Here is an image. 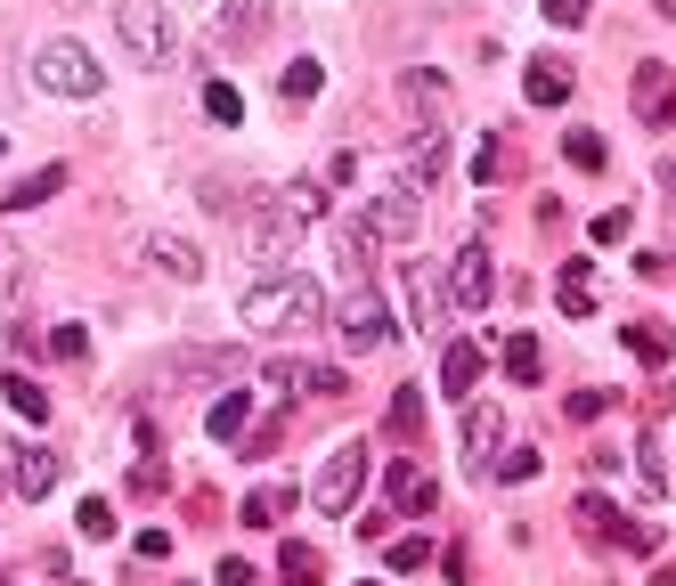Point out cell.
<instances>
[{"label": "cell", "mask_w": 676, "mask_h": 586, "mask_svg": "<svg viewBox=\"0 0 676 586\" xmlns=\"http://www.w3.org/2000/svg\"><path fill=\"white\" fill-rule=\"evenodd\" d=\"M661 17H676V0H661Z\"/></svg>", "instance_id": "obj_47"}, {"label": "cell", "mask_w": 676, "mask_h": 586, "mask_svg": "<svg viewBox=\"0 0 676 586\" xmlns=\"http://www.w3.org/2000/svg\"><path fill=\"white\" fill-rule=\"evenodd\" d=\"M522 98H530V107H563V98H570V74H563V66H530V74H522Z\"/></svg>", "instance_id": "obj_20"}, {"label": "cell", "mask_w": 676, "mask_h": 586, "mask_svg": "<svg viewBox=\"0 0 676 586\" xmlns=\"http://www.w3.org/2000/svg\"><path fill=\"white\" fill-rule=\"evenodd\" d=\"M392 334H400V318H392V302H383L375 285H359L351 302L335 310V343L351 350V359H367V350H383Z\"/></svg>", "instance_id": "obj_4"}, {"label": "cell", "mask_w": 676, "mask_h": 586, "mask_svg": "<svg viewBox=\"0 0 676 586\" xmlns=\"http://www.w3.org/2000/svg\"><path fill=\"white\" fill-rule=\"evenodd\" d=\"M416 424H424V391H416V383H407V391H400V400H392V432H416Z\"/></svg>", "instance_id": "obj_37"}, {"label": "cell", "mask_w": 676, "mask_h": 586, "mask_svg": "<svg viewBox=\"0 0 676 586\" xmlns=\"http://www.w3.org/2000/svg\"><path fill=\"white\" fill-rule=\"evenodd\" d=\"M0 391H9V408L25 415V424H50V391H41L33 375H9V383H0Z\"/></svg>", "instance_id": "obj_23"}, {"label": "cell", "mask_w": 676, "mask_h": 586, "mask_svg": "<svg viewBox=\"0 0 676 586\" xmlns=\"http://www.w3.org/2000/svg\"><path fill=\"white\" fill-rule=\"evenodd\" d=\"M570 521H579V530H611L620 513H611V497H596V489H587L579 506H570Z\"/></svg>", "instance_id": "obj_32"}, {"label": "cell", "mask_w": 676, "mask_h": 586, "mask_svg": "<svg viewBox=\"0 0 676 586\" xmlns=\"http://www.w3.org/2000/svg\"><path fill=\"white\" fill-rule=\"evenodd\" d=\"M237 318L244 326H318L326 318V293H318V278H253L237 293Z\"/></svg>", "instance_id": "obj_1"}, {"label": "cell", "mask_w": 676, "mask_h": 586, "mask_svg": "<svg viewBox=\"0 0 676 586\" xmlns=\"http://www.w3.org/2000/svg\"><path fill=\"white\" fill-rule=\"evenodd\" d=\"M473 383H481V343H457V334H448L440 343V400H465Z\"/></svg>", "instance_id": "obj_11"}, {"label": "cell", "mask_w": 676, "mask_h": 586, "mask_svg": "<svg viewBox=\"0 0 676 586\" xmlns=\"http://www.w3.org/2000/svg\"><path fill=\"white\" fill-rule=\"evenodd\" d=\"M628 228H636V220H628V213H603V220H596V245H620Z\"/></svg>", "instance_id": "obj_44"}, {"label": "cell", "mask_w": 676, "mask_h": 586, "mask_svg": "<svg viewBox=\"0 0 676 586\" xmlns=\"http://www.w3.org/2000/svg\"><path fill=\"white\" fill-rule=\"evenodd\" d=\"M261 25H270V9H261V0H244V9H220V41H229V50H237V41H253Z\"/></svg>", "instance_id": "obj_25"}, {"label": "cell", "mask_w": 676, "mask_h": 586, "mask_svg": "<svg viewBox=\"0 0 676 586\" xmlns=\"http://www.w3.org/2000/svg\"><path fill=\"white\" fill-rule=\"evenodd\" d=\"M57 489V456H17V497H33V506H41V497H50Z\"/></svg>", "instance_id": "obj_19"}, {"label": "cell", "mask_w": 676, "mask_h": 586, "mask_svg": "<svg viewBox=\"0 0 676 586\" xmlns=\"http://www.w3.org/2000/svg\"><path fill=\"white\" fill-rule=\"evenodd\" d=\"M498 432H505L498 408H473V415H465V465H473V473H489V448H498Z\"/></svg>", "instance_id": "obj_15"}, {"label": "cell", "mask_w": 676, "mask_h": 586, "mask_svg": "<svg viewBox=\"0 0 676 586\" xmlns=\"http://www.w3.org/2000/svg\"><path fill=\"white\" fill-rule=\"evenodd\" d=\"M359 480H367V440H342L335 456H326V473H318V489H310V506L335 521V513H351L359 506Z\"/></svg>", "instance_id": "obj_5"}, {"label": "cell", "mask_w": 676, "mask_h": 586, "mask_svg": "<svg viewBox=\"0 0 676 586\" xmlns=\"http://www.w3.org/2000/svg\"><path fill=\"white\" fill-rule=\"evenodd\" d=\"M139 253H148V269H163V278H179V285H196V278H204V253H196L188 237H172V228H155Z\"/></svg>", "instance_id": "obj_9"}, {"label": "cell", "mask_w": 676, "mask_h": 586, "mask_svg": "<svg viewBox=\"0 0 676 586\" xmlns=\"http://www.w3.org/2000/svg\"><path fill=\"white\" fill-rule=\"evenodd\" d=\"M498 172H505V146H481V163H473V180H481V187H498Z\"/></svg>", "instance_id": "obj_42"}, {"label": "cell", "mask_w": 676, "mask_h": 586, "mask_svg": "<svg viewBox=\"0 0 676 586\" xmlns=\"http://www.w3.org/2000/svg\"><path fill=\"white\" fill-rule=\"evenodd\" d=\"M498 359H505L514 383H538V343H530V334H498Z\"/></svg>", "instance_id": "obj_22"}, {"label": "cell", "mask_w": 676, "mask_h": 586, "mask_svg": "<svg viewBox=\"0 0 676 586\" xmlns=\"http://www.w3.org/2000/svg\"><path fill=\"white\" fill-rule=\"evenodd\" d=\"M172 554V530H139V562H163Z\"/></svg>", "instance_id": "obj_43"}, {"label": "cell", "mask_w": 676, "mask_h": 586, "mask_svg": "<svg viewBox=\"0 0 676 586\" xmlns=\"http://www.w3.org/2000/svg\"><path fill=\"white\" fill-rule=\"evenodd\" d=\"M25 278H33V269H25V253H17V245L0 237V302H25Z\"/></svg>", "instance_id": "obj_27"}, {"label": "cell", "mask_w": 676, "mask_h": 586, "mask_svg": "<svg viewBox=\"0 0 676 586\" xmlns=\"http://www.w3.org/2000/svg\"><path fill=\"white\" fill-rule=\"evenodd\" d=\"M285 506H294V489H253L244 497V521H277Z\"/></svg>", "instance_id": "obj_34"}, {"label": "cell", "mask_w": 676, "mask_h": 586, "mask_svg": "<svg viewBox=\"0 0 676 586\" xmlns=\"http://www.w3.org/2000/svg\"><path fill=\"white\" fill-rule=\"evenodd\" d=\"M555 302L570 310V318H587V310H596V278H587V261H570L563 278H555Z\"/></svg>", "instance_id": "obj_18"}, {"label": "cell", "mask_w": 676, "mask_h": 586, "mask_svg": "<svg viewBox=\"0 0 676 586\" xmlns=\"http://www.w3.org/2000/svg\"><path fill=\"white\" fill-rule=\"evenodd\" d=\"M66 187V163H41V172H25V180H9V196H0V213H41V204Z\"/></svg>", "instance_id": "obj_14"}, {"label": "cell", "mask_w": 676, "mask_h": 586, "mask_svg": "<svg viewBox=\"0 0 676 586\" xmlns=\"http://www.w3.org/2000/svg\"><path fill=\"white\" fill-rule=\"evenodd\" d=\"M115 33H122V50H131L139 66H163V57L179 50V25H172L163 0H115Z\"/></svg>", "instance_id": "obj_3"}, {"label": "cell", "mask_w": 676, "mask_h": 586, "mask_svg": "<svg viewBox=\"0 0 676 586\" xmlns=\"http://www.w3.org/2000/svg\"><path fill=\"white\" fill-rule=\"evenodd\" d=\"M636 107L652 122H676V98H668V66H636Z\"/></svg>", "instance_id": "obj_16"}, {"label": "cell", "mask_w": 676, "mask_h": 586, "mask_svg": "<svg viewBox=\"0 0 676 586\" xmlns=\"http://www.w3.org/2000/svg\"><path fill=\"white\" fill-rule=\"evenodd\" d=\"M285 213H294V220H318V213H326V187H318V180H294V187H285Z\"/></svg>", "instance_id": "obj_30"}, {"label": "cell", "mask_w": 676, "mask_h": 586, "mask_svg": "<svg viewBox=\"0 0 676 586\" xmlns=\"http://www.w3.org/2000/svg\"><path fill=\"white\" fill-rule=\"evenodd\" d=\"M611 400H603V391H570V415H579V424H596V415H603Z\"/></svg>", "instance_id": "obj_41"}, {"label": "cell", "mask_w": 676, "mask_h": 586, "mask_svg": "<svg viewBox=\"0 0 676 586\" xmlns=\"http://www.w3.org/2000/svg\"><path fill=\"white\" fill-rule=\"evenodd\" d=\"M489 293H498V269H489L481 245H465V253L448 261V302H457V310H489Z\"/></svg>", "instance_id": "obj_8"}, {"label": "cell", "mask_w": 676, "mask_h": 586, "mask_svg": "<svg viewBox=\"0 0 676 586\" xmlns=\"http://www.w3.org/2000/svg\"><path fill=\"white\" fill-rule=\"evenodd\" d=\"M424 562H433V538H400L392 546V571H424Z\"/></svg>", "instance_id": "obj_38"}, {"label": "cell", "mask_w": 676, "mask_h": 586, "mask_svg": "<svg viewBox=\"0 0 676 586\" xmlns=\"http://www.w3.org/2000/svg\"><path fill=\"white\" fill-rule=\"evenodd\" d=\"M81 538H115V506H107V497H81Z\"/></svg>", "instance_id": "obj_36"}, {"label": "cell", "mask_w": 676, "mask_h": 586, "mask_svg": "<svg viewBox=\"0 0 676 586\" xmlns=\"http://www.w3.org/2000/svg\"><path fill=\"white\" fill-rule=\"evenodd\" d=\"M563 155L579 163V172H603V139H596V131H570V139H563Z\"/></svg>", "instance_id": "obj_31"}, {"label": "cell", "mask_w": 676, "mask_h": 586, "mask_svg": "<svg viewBox=\"0 0 676 586\" xmlns=\"http://www.w3.org/2000/svg\"><path fill=\"white\" fill-rule=\"evenodd\" d=\"M204 432H212V440H244V432H253V400H244V391H229V400L204 415Z\"/></svg>", "instance_id": "obj_17"}, {"label": "cell", "mask_w": 676, "mask_h": 586, "mask_svg": "<svg viewBox=\"0 0 676 586\" xmlns=\"http://www.w3.org/2000/svg\"><path fill=\"white\" fill-rule=\"evenodd\" d=\"M407 302H416V326L440 343V334H448V310H457V302L440 293V278H433V269H407Z\"/></svg>", "instance_id": "obj_13"}, {"label": "cell", "mask_w": 676, "mask_h": 586, "mask_svg": "<svg viewBox=\"0 0 676 586\" xmlns=\"http://www.w3.org/2000/svg\"><path fill=\"white\" fill-rule=\"evenodd\" d=\"M277 578H285V586H318V578H326V562H318V546H302V538H294V546L277 554Z\"/></svg>", "instance_id": "obj_21"}, {"label": "cell", "mask_w": 676, "mask_h": 586, "mask_svg": "<svg viewBox=\"0 0 676 586\" xmlns=\"http://www.w3.org/2000/svg\"><path fill=\"white\" fill-rule=\"evenodd\" d=\"M587 9H596V0H546V25H570V33H579Z\"/></svg>", "instance_id": "obj_39"}, {"label": "cell", "mask_w": 676, "mask_h": 586, "mask_svg": "<svg viewBox=\"0 0 676 586\" xmlns=\"http://www.w3.org/2000/svg\"><path fill=\"white\" fill-rule=\"evenodd\" d=\"M318 90H326V66L318 57H294V66H285V98L302 107V98H318Z\"/></svg>", "instance_id": "obj_26"}, {"label": "cell", "mask_w": 676, "mask_h": 586, "mask_svg": "<svg viewBox=\"0 0 676 586\" xmlns=\"http://www.w3.org/2000/svg\"><path fill=\"white\" fill-rule=\"evenodd\" d=\"M0 155H9V139H0Z\"/></svg>", "instance_id": "obj_48"}, {"label": "cell", "mask_w": 676, "mask_h": 586, "mask_svg": "<svg viewBox=\"0 0 676 586\" xmlns=\"http://www.w3.org/2000/svg\"><path fill=\"white\" fill-rule=\"evenodd\" d=\"M204 115H212V122H244V90H237V82H212V90H204Z\"/></svg>", "instance_id": "obj_28"}, {"label": "cell", "mask_w": 676, "mask_h": 586, "mask_svg": "<svg viewBox=\"0 0 676 586\" xmlns=\"http://www.w3.org/2000/svg\"><path fill=\"white\" fill-rule=\"evenodd\" d=\"M50 350H57V359H81V350H90V334H81V326H57Z\"/></svg>", "instance_id": "obj_40"}, {"label": "cell", "mask_w": 676, "mask_h": 586, "mask_svg": "<svg viewBox=\"0 0 676 586\" xmlns=\"http://www.w3.org/2000/svg\"><path fill=\"white\" fill-rule=\"evenodd\" d=\"M400 90H407V107L424 115V131H440V122H448V82H440L433 66H407V74H400Z\"/></svg>", "instance_id": "obj_12"}, {"label": "cell", "mask_w": 676, "mask_h": 586, "mask_svg": "<svg viewBox=\"0 0 676 586\" xmlns=\"http://www.w3.org/2000/svg\"><path fill=\"white\" fill-rule=\"evenodd\" d=\"M628 465H636V489H644V497H661V489H668V473H661V456H652V448H644V440H636V456H628Z\"/></svg>", "instance_id": "obj_33"}, {"label": "cell", "mask_w": 676, "mask_h": 586, "mask_svg": "<svg viewBox=\"0 0 676 586\" xmlns=\"http://www.w3.org/2000/svg\"><path fill=\"white\" fill-rule=\"evenodd\" d=\"M416 220H424V180H392L367 204V228H383V237H416Z\"/></svg>", "instance_id": "obj_7"}, {"label": "cell", "mask_w": 676, "mask_h": 586, "mask_svg": "<svg viewBox=\"0 0 676 586\" xmlns=\"http://www.w3.org/2000/svg\"><path fill=\"white\" fill-rule=\"evenodd\" d=\"M383 489H392L400 513H440V489L424 480V465H407V456H392V465H383Z\"/></svg>", "instance_id": "obj_10"}, {"label": "cell", "mask_w": 676, "mask_h": 586, "mask_svg": "<svg viewBox=\"0 0 676 586\" xmlns=\"http://www.w3.org/2000/svg\"><path fill=\"white\" fill-rule=\"evenodd\" d=\"M220 586H261V578H253V571H244V562L229 554V562H220Z\"/></svg>", "instance_id": "obj_45"}, {"label": "cell", "mask_w": 676, "mask_h": 586, "mask_svg": "<svg viewBox=\"0 0 676 586\" xmlns=\"http://www.w3.org/2000/svg\"><path fill=\"white\" fill-rule=\"evenodd\" d=\"M294 213H253V237H244V261H253V278H285V269H294Z\"/></svg>", "instance_id": "obj_6"}, {"label": "cell", "mask_w": 676, "mask_h": 586, "mask_svg": "<svg viewBox=\"0 0 676 586\" xmlns=\"http://www.w3.org/2000/svg\"><path fill=\"white\" fill-rule=\"evenodd\" d=\"M628 350H636L644 367H668V326L661 318H636V326H628Z\"/></svg>", "instance_id": "obj_24"}, {"label": "cell", "mask_w": 676, "mask_h": 586, "mask_svg": "<svg viewBox=\"0 0 676 586\" xmlns=\"http://www.w3.org/2000/svg\"><path fill=\"white\" fill-rule=\"evenodd\" d=\"M652 586H676V571H661V578H652Z\"/></svg>", "instance_id": "obj_46"}, {"label": "cell", "mask_w": 676, "mask_h": 586, "mask_svg": "<svg viewBox=\"0 0 676 586\" xmlns=\"http://www.w3.org/2000/svg\"><path fill=\"white\" fill-rule=\"evenodd\" d=\"M611 538H620L628 554H652V546H661V530H652V521H611Z\"/></svg>", "instance_id": "obj_35"}, {"label": "cell", "mask_w": 676, "mask_h": 586, "mask_svg": "<svg viewBox=\"0 0 676 586\" xmlns=\"http://www.w3.org/2000/svg\"><path fill=\"white\" fill-rule=\"evenodd\" d=\"M33 90H57V98H98V90H107V66H98V57L81 50L74 33H57V41H41V50H33Z\"/></svg>", "instance_id": "obj_2"}, {"label": "cell", "mask_w": 676, "mask_h": 586, "mask_svg": "<svg viewBox=\"0 0 676 586\" xmlns=\"http://www.w3.org/2000/svg\"><path fill=\"white\" fill-rule=\"evenodd\" d=\"M302 375H310V359H261V383L270 391H294L302 400Z\"/></svg>", "instance_id": "obj_29"}]
</instances>
